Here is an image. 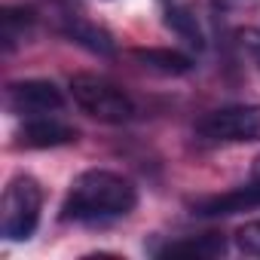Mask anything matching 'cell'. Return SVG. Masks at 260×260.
I'll use <instances>...</instances> for the list:
<instances>
[{
  "label": "cell",
  "instance_id": "cell-1",
  "mask_svg": "<svg viewBox=\"0 0 260 260\" xmlns=\"http://www.w3.org/2000/svg\"><path fill=\"white\" fill-rule=\"evenodd\" d=\"M135 205H138V187L128 178L110 169H89L74 178L61 205V217L77 223H104L132 214Z\"/></svg>",
  "mask_w": 260,
  "mask_h": 260
},
{
  "label": "cell",
  "instance_id": "cell-2",
  "mask_svg": "<svg viewBox=\"0 0 260 260\" xmlns=\"http://www.w3.org/2000/svg\"><path fill=\"white\" fill-rule=\"evenodd\" d=\"M40 211H43V190L31 175H16L7 190H4V202H0V233L10 242H22L28 239L37 223H40Z\"/></svg>",
  "mask_w": 260,
  "mask_h": 260
},
{
  "label": "cell",
  "instance_id": "cell-3",
  "mask_svg": "<svg viewBox=\"0 0 260 260\" xmlns=\"http://www.w3.org/2000/svg\"><path fill=\"white\" fill-rule=\"evenodd\" d=\"M202 144H257L260 141V104H230L205 113L196 122Z\"/></svg>",
  "mask_w": 260,
  "mask_h": 260
},
{
  "label": "cell",
  "instance_id": "cell-4",
  "mask_svg": "<svg viewBox=\"0 0 260 260\" xmlns=\"http://www.w3.org/2000/svg\"><path fill=\"white\" fill-rule=\"evenodd\" d=\"M71 95L80 110L101 122H125L135 116V101L128 98L116 83L95 77V74H77L71 77Z\"/></svg>",
  "mask_w": 260,
  "mask_h": 260
},
{
  "label": "cell",
  "instance_id": "cell-5",
  "mask_svg": "<svg viewBox=\"0 0 260 260\" xmlns=\"http://www.w3.org/2000/svg\"><path fill=\"white\" fill-rule=\"evenodd\" d=\"M4 104L13 116H49L64 107V95L52 80H19L4 92Z\"/></svg>",
  "mask_w": 260,
  "mask_h": 260
},
{
  "label": "cell",
  "instance_id": "cell-6",
  "mask_svg": "<svg viewBox=\"0 0 260 260\" xmlns=\"http://www.w3.org/2000/svg\"><path fill=\"white\" fill-rule=\"evenodd\" d=\"M196 217H230L239 211H251L260 208V178H254L245 187H236L230 193H217V196H202L190 202Z\"/></svg>",
  "mask_w": 260,
  "mask_h": 260
},
{
  "label": "cell",
  "instance_id": "cell-7",
  "mask_svg": "<svg viewBox=\"0 0 260 260\" xmlns=\"http://www.w3.org/2000/svg\"><path fill=\"white\" fill-rule=\"evenodd\" d=\"M74 141H77V128L52 116H31L19 128V147H28V150H49V147H64Z\"/></svg>",
  "mask_w": 260,
  "mask_h": 260
},
{
  "label": "cell",
  "instance_id": "cell-8",
  "mask_svg": "<svg viewBox=\"0 0 260 260\" xmlns=\"http://www.w3.org/2000/svg\"><path fill=\"white\" fill-rule=\"evenodd\" d=\"M61 31H64V37H71L77 46H83V49H89V52H95V55H101V58L116 55V43H113L110 31H104L101 25H95V22H89V19H83V16H64Z\"/></svg>",
  "mask_w": 260,
  "mask_h": 260
},
{
  "label": "cell",
  "instance_id": "cell-9",
  "mask_svg": "<svg viewBox=\"0 0 260 260\" xmlns=\"http://www.w3.org/2000/svg\"><path fill=\"white\" fill-rule=\"evenodd\" d=\"M156 7H159V13H162L166 28H172L181 40H187V43L196 46V49L205 46L202 28H199V19H196V13L190 10L187 0H156Z\"/></svg>",
  "mask_w": 260,
  "mask_h": 260
},
{
  "label": "cell",
  "instance_id": "cell-10",
  "mask_svg": "<svg viewBox=\"0 0 260 260\" xmlns=\"http://www.w3.org/2000/svg\"><path fill=\"white\" fill-rule=\"evenodd\" d=\"M37 25V13L31 7H7L0 13V46L10 55L16 46H22Z\"/></svg>",
  "mask_w": 260,
  "mask_h": 260
},
{
  "label": "cell",
  "instance_id": "cell-11",
  "mask_svg": "<svg viewBox=\"0 0 260 260\" xmlns=\"http://www.w3.org/2000/svg\"><path fill=\"white\" fill-rule=\"evenodd\" d=\"M226 251V239L220 233H205V236H193V239H178L169 242L166 248H159V257H193V260H211L220 257Z\"/></svg>",
  "mask_w": 260,
  "mask_h": 260
},
{
  "label": "cell",
  "instance_id": "cell-12",
  "mask_svg": "<svg viewBox=\"0 0 260 260\" xmlns=\"http://www.w3.org/2000/svg\"><path fill=\"white\" fill-rule=\"evenodd\" d=\"M132 58L138 64H144L147 71L153 74H162V77H181L187 71H193V58L178 52V49H159V46H150V49H132Z\"/></svg>",
  "mask_w": 260,
  "mask_h": 260
},
{
  "label": "cell",
  "instance_id": "cell-13",
  "mask_svg": "<svg viewBox=\"0 0 260 260\" xmlns=\"http://www.w3.org/2000/svg\"><path fill=\"white\" fill-rule=\"evenodd\" d=\"M236 248L248 257H260V220H248L236 230Z\"/></svg>",
  "mask_w": 260,
  "mask_h": 260
},
{
  "label": "cell",
  "instance_id": "cell-14",
  "mask_svg": "<svg viewBox=\"0 0 260 260\" xmlns=\"http://www.w3.org/2000/svg\"><path fill=\"white\" fill-rule=\"evenodd\" d=\"M214 7L223 13H251L260 10V0H214Z\"/></svg>",
  "mask_w": 260,
  "mask_h": 260
},
{
  "label": "cell",
  "instance_id": "cell-15",
  "mask_svg": "<svg viewBox=\"0 0 260 260\" xmlns=\"http://www.w3.org/2000/svg\"><path fill=\"white\" fill-rule=\"evenodd\" d=\"M254 178H260V156H257V162H254Z\"/></svg>",
  "mask_w": 260,
  "mask_h": 260
}]
</instances>
